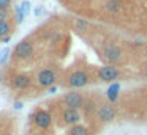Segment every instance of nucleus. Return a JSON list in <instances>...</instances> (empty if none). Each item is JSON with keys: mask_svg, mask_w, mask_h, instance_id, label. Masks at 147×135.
I'll return each instance as SVG.
<instances>
[{"mask_svg": "<svg viewBox=\"0 0 147 135\" xmlns=\"http://www.w3.org/2000/svg\"><path fill=\"white\" fill-rule=\"evenodd\" d=\"M33 55V43L30 39H22L14 46L13 58L16 60H27Z\"/></svg>", "mask_w": 147, "mask_h": 135, "instance_id": "f257e3e1", "label": "nucleus"}, {"mask_svg": "<svg viewBox=\"0 0 147 135\" xmlns=\"http://www.w3.org/2000/svg\"><path fill=\"white\" fill-rule=\"evenodd\" d=\"M36 85L41 88H49L55 83L57 80V74H55L54 69H49V68H45L36 74Z\"/></svg>", "mask_w": 147, "mask_h": 135, "instance_id": "f03ea898", "label": "nucleus"}, {"mask_svg": "<svg viewBox=\"0 0 147 135\" xmlns=\"http://www.w3.org/2000/svg\"><path fill=\"white\" fill-rule=\"evenodd\" d=\"M90 82V77L86 71H74L68 75V85L71 88H82Z\"/></svg>", "mask_w": 147, "mask_h": 135, "instance_id": "7ed1b4c3", "label": "nucleus"}, {"mask_svg": "<svg viewBox=\"0 0 147 135\" xmlns=\"http://www.w3.org/2000/svg\"><path fill=\"white\" fill-rule=\"evenodd\" d=\"M32 118H33L35 126H36V127H40V129H48L49 126L52 124V116H51V113L46 112V110H43V108L36 110V112L33 113Z\"/></svg>", "mask_w": 147, "mask_h": 135, "instance_id": "20e7f679", "label": "nucleus"}, {"mask_svg": "<svg viewBox=\"0 0 147 135\" xmlns=\"http://www.w3.org/2000/svg\"><path fill=\"white\" fill-rule=\"evenodd\" d=\"M63 102L67 107H71V108H81L84 105V96L78 91H70L63 96Z\"/></svg>", "mask_w": 147, "mask_h": 135, "instance_id": "39448f33", "label": "nucleus"}, {"mask_svg": "<svg viewBox=\"0 0 147 135\" xmlns=\"http://www.w3.org/2000/svg\"><path fill=\"white\" fill-rule=\"evenodd\" d=\"M98 77L101 82H112L119 77V69L112 65L101 66V68L98 69Z\"/></svg>", "mask_w": 147, "mask_h": 135, "instance_id": "423d86ee", "label": "nucleus"}, {"mask_svg": "<svg viewBox=\"0 0 147 135\" xmlns=\"http://www.w3.org/2000/svg\"><path fill=\"white\" fill-rule=\"evenodd\" d=\"M32 85V78L29 77L27 74H16L11 77V86L14 88V90H27V88Z\"/></svg>", "mask_w": 147, "mask_h": 135, "instance_id": "0eeeda50", "label": "nucleus"}, {"mask_svg": "<svg viewBox=\"0 0 147 135\" xmlns=\"http://www.w3.org/2000/svg\"><path fill=\"white\" fill-rule=\"evenodd\" d=\"M62 118H63V122L68 126H74L79 122L81 115H79V110L78 108H71V107H67L62 113Z\"/></svg>", "mask_w": 147, "mask_h": 135, "instance_id": "6e6552de", "label": "nucleus"}, {"mask_svg": "<svg viewBox=\"0 0 147 135\" xmlns=\"http://www.w3.org/2000/svg\"><path fill=\"white\" fill-rule=\"evenodd\" d=\"M103 55H105V58L108 60V61L111 63H115L119 61V60L122 58V50L119 49L117 46H106L105 47V52H103Z\"/></svg>", "mask_w": 147, "mask_h": 135, "instance_id": "1a4fd4ad", "label": "nucleus"}, {"mask_svg": "<svg viewBox=\"0 0 147 135\" xmlns=\"http://www.w3.org/2000/svg\"><path fill=\"white\" fill-rule=\"evenodd\" d=\"M98 118L100 121L103 122H109L115 118V110L112 105H103L101 108L98 110Z\"/></svg>", "mask_w": 147, "mask_h": 135, "instance_id": "9d476101", "label": "nucleus"}, {"mask_svg": "<svg viewBox=\"0 0 147 135\" xmlns=\"http://www.w3.org/2000/svg\"><path fill=\"white\" fill-rule=\"evenodd\" d=\"M119 91H120V83H112L111 86L108 88V99L111 100V102L117 100V97H119Z\"/></svg>", "mask_w": 147, "mask_h": 135, "instance_id": "9b49d317", "label": "nucleus"}, {"mask_svg": "<svg viewBox=\"0 0 147 135\" xmlns=\"http://www.w3.org/2000/svg\"><path fill=\"white\" fill-rule=\"evenodd\" d=\"M11 24L8 21H0V39L11 35Z\"/></svg>", "mask_w": 147, "mask_h": 135, "instance_id": "f8f14e48", "label": "nucleus"}, {"mask_svg": "<svg viewBox=\"0 0 147 135\" xmlns=\"http://www.w3.org/2000/svg\"><path fill=\"white\" fill-rule=\"evenodd\" d=\"M68 135H90V134H89V130H87L84 126L74 124V126H71V127H70V132H68Z\"/></svg>", "mask_w": 147, "mask_h": 135, "instance_id": "ddd939ff", "label": "nucleus"}, {"mask_svg": "<svg viewBox=\"0 0 147 135\" xmlns=\"http://www.w3.org/2000/svg\"><path fill=\"white\" fill-rule=\"evenodd\" d=\"M10 57H11V50L8 47H5L3 50H0V66H3L10 60Z\"/></svg>", "mask_w": 147, "mask_h": 135, "instance_id": "4468645a", "label": "nucleus"}, {"mask_svg": "<svg viewBox=\"0 0 147 135\" xmlns=\"http://www.w3.org/2000/svg\"><path fill=\"white\" fill-rule=\"evenodd\" d=\"M106 9L111 11V13H117V11H120V5H119L117 0H109V2L106 3Z\"/></svg>", "mask_w": 147, "mask_h": 135, "instance_id": "2eb2a0df", "label": "nucleus"}, {"mask_svg": "<svg viewBox=\"0 0 147 135\" xmlns=\"http://www.w3.org/2000/svg\"><path fill=\"white\" fill-rule=\"evenodd\" d=\"M8 17H10V9L0 8V21H8Z\"/></svg>", "mask_w": 147, "mask_h": 135, "instance_id": "dca6fc26", "label": "nucleus"}, {"mask_svg": "<svg viewBox=\"0 0 147 135\" xmlns=\"http://www.w3.org/2000/svg\"><path fill=\"white\" fill-rule=\"evenodd\" d=\"M19 8H21V11L27 16V14H29V11H30V2H22L19 5Z\"/></svg>", "mask_w": 147, "mask_h": 135, "instance_id": "f3484780", "label": "nucleus"}, {"mask_svg": "<svg viewBox=\"0 0 147 135\" xmlns=\"http://www.w3.org/2000/svg\"><path fill=\"white\" fill-rule=\"evenodd\" d=\"M24 17H26V14H24V13L21 11V8L18 6V8H16V22H18V24H21V22L24 21Z\"/></svg>", "mask_w": 147, "mask_h": 135, "instance_id": "a211bd4d", "label": "nucleus"}, {"mask_svg": "<svg viewBox=\"0 0 147 135\" xmlns=\"http://www.w3.org/2000/svg\"><path fill=\"white\" fill-rule=\"evenodd\" d=\"M11 3H13V0H0V8H10Z\"/></svg>", "mask_w": 147, "mask_h": 135, "instance_id": "6ab92c4d", "label": "nucleus"}, {"mask_svg": "<svg viewBox=\"0 0 147 135\" xmlns=\"http://www.w3.org/2000/svg\"><path fill=\"white\" fill-rule=\"evenodd\" d=\"M76 27L84 28V27H87V22H86V21H81V19H78V21H76Z\"/></svg>", "mask_w": 147, "mask_h": 135, "instance_id": "aec40b11", "label": "nucleus"}, {"mask_svg": "<svg viewBox=\"0 0 147 135\" xmlns=\"http://www.w3.org/2000/svg\"><path fill=\"white\" fill-rule=\"evenodd\" d=\"M13 105H14V110H21V108H22V105H24V104L18 100V102H14V104H13Z\"/></svg>", "mask_w": 147, "mask_h": 135, "instance_id": "412c9836", "label": "nucleus"}, {"mask_svg": "<svg viewBox=\"0 0 147 135\" xmlns=\"http://www.w3.org/2000/svg\"><path fill=\"white\" fill-rule=\"evenodd\" d=\"M55 91H57V86H54V85H52V86H49V93H51V94H54Z\"/></svg>", "mask_w": 147, "mask_h": 135, "instance_id": "4be33fe9", "label": "nucleus"}, {"mask_svg": "<svg viewBox=\"0 0 147 135\" xmlns=\"http://www.w3.org/2000/svg\"><path fill=\"white\" fill-rule=\"evenodd\" d=\"M41 13H43V8H36V9H35V14H36V16H40Z\"/></svg>", "mask_w": 147, "mask_h": 135, "instance_id": "5701e85b", "label": "nucleus"}, {"mask_svg": "<svg viewBox=\"0 0 147 135\" xmlns=\"http://www.w3.org/2000/svg\"><path fill=\"white\" fill-rule=\"evenodd\" d=\"M8 41H10V36H5V38H2V43H3V44H7Z\"/></svg>", "mask_w": 147, "mask_h": 135, "instance_id": "b1692460", "label": "nucleus"}, {"mask_svg": "<svg viewBox=\"0 0 147 135\" xmlns=\"http://www.w3.org/2000/svg\"><path fill=\"white\" fill-rule=\"evenodd\" d=\"M146 78H147V71H146Z\"/></svg>", "mask_w": 147, "mask_h": 135, "instance_id": "393cba45", "label": "nucleus"}]
</instances>
